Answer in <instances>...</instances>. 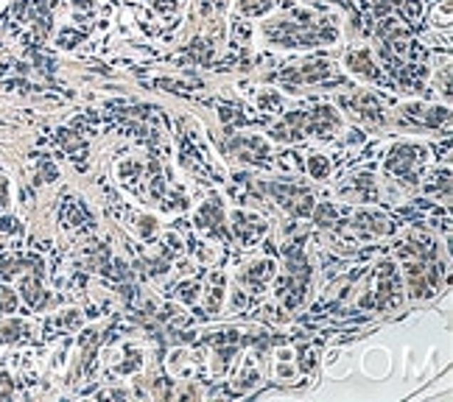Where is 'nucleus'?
Wrapping results in <instances>:
<instances>
[{"mask_svg": "<svg viewBox=\"0 0 453 402\" xmlns=\"http://www.w3.org/2000/svg\"><path fill=\"white\" fill-rule=\"evenodd\" d=\"M330 75V65L328 62H313V65H302L300 70H291L286 78H297V81H322Z\"/></svg>", "mask_w": 453, "mask_h": 402, "instance_id": "4", "label": "nucleus"}, {"mask_svg": "<svg viewBox=\"0 0 453 402\" xmlns=\"http://www.w3.org/2000/svg\"><path fill=\"white\" fill-rule=\"evenodd\" d=\"M347 65H350V70H355L358 75H367V78L375 75V62H373V53L367 48L364 51H353L347 56Z\"/></svg>", "mask_w": 453, "mask_h": 402, "instance_id": "3", "label": "nucleus"}, {"mask_svg": "<svg viewBox=\"0 0 453 402\" xmlns=\"http://www.w3.org/2000/svg\"><path fill=\"white\" fill-rule=\"evenodd\" d=\"M308 174H311L313 179H325V176L330 174V162H328L325 157H311V159H308Z\"/></svg>", "mask_w": 453, "mask_h": 402, "instance_id": "8", "label": "nucleus"}, {"mask_svg": "<svg viewBox=\"0 0 453 402\" xmlns=\"http://www.w3.org/2000/svg\"><path fill=\"white\" fill-rule=\"evenodd\" d=\"M196 296H199V285H196V282H185V285H182V288H179V299H182V302H196Z\"/></svg>", "mask_w": 453, "mask_h": 402, "instance_id": "14", "label": "nucleus"}, {"mask_svg": "<svg viewBox=\"0 0 453 402\" xmlns=\"http://www.w3.org/2000/svg\"><path fill=\"white\" fill-rule=\"evenodd\" d=\"M333 221H336V210H333L330 204H322L319 213H316V223H319V226H330Z\"/></svg>", "mask_w": 453, "mask_h": 402, "instance_id": "13", "label": "nucleus"}, {"mask_svg": "<svg viewBox=\"0 0 453 402\" xmlns=\"http://www.w3.org/2000/svg\"><path fill=\"white\" fill-rule=\"evenodd\" d=\"M400 14L409 20V23H417L422 17V3L420 0H400Z\"/></svg>", "mask_w": 453, "mask_h": 402, "instance_id": "10", "label": "nucleus"}, {"mask_svg": "<svg viewBox=\"0 0 453 402\" xmlns=\"http://www.w3.org/2000/svg\"><path fill=\"white\" fill-rule=\"evenodd\" d=\"M392 6H395V0H380V3L375 6V14H378V17H383V14H386Z\"/></svg>", "mask_w": 453, "mask_h": 402, "instance_id": "16", "label": "nucleus"}, {"mask_svg": "<svg viewBox=\"0 0 453 402\" xmlns=\"http://www.w3.org/2000/svg\"><path fill=\"white\" fill-rule=\"evenodd\" d=\"M353 104H355V110L364 112V115H370V117H378V112H380V107H378V98L373 95V92H358Z\"/></svg>", "mask_w": 453, "mask_h": 402, "instance_id": "6", "label": "nucleus"}, {"mask_svg": "<svg viewBox=\"0 0 453 402\" xmlns=\"http://www.w3.org/2000/svg\"><path fill=\"white\" fill-rule=\"evenodd\" d=\"M20 265H23V263H20L17 257H6V260H0V280H6V282H9L11 277H17V274H20Z\"/></svg>", "mask_w": 453, "mask_h": 402, "instance_id": "11", "label": "nucleus"}, {"mask_svg": "<svg viewBox=\"0 0 453 402\" xmlns=\"http://www.w3.org/2000/svg\"><path fill=\"white\" fill-rule=\"evenodd\" d=\"M266 229V223L258 216H246V213H235V235L244 243H252L255 238H261Z\"/></svg>", "mask_w": 453, "mask_h": 402, "instance_id": "2", "label": "nucleus"}, {"mask_svg": "<svg viewBox=\"0 0 453 402\" xmlns=\"http://www.w3.org/2000/svg\"><path fill=\"white\" fill-rule=\"evenodd\" d=\"M20 332H23V324H20V322H9V324H3V327H0V341L11 344V341H17V338H20Z\"/></svg>", "mask_w": 453, "mask_h": 402, "instance_id": "12", "label": "nucleus"}, {"mask_svg": "<svg viewBox=\"0 0 453 402\" xmlns=\"http://www.w3.org/2000/svg\"><path fill=\"white\" fill-rule=\"evenodd\" d=\"M17 302H20V299H17V293L11 291V288H6V285L0 288V313H3V316L14 313V310H17Z\"/></svg>", "mask_w": 453, "mask_h": 402, "instance_id": "9", "label": "nucleus"}, {"mask_svg": "<svg viewBox=\"0 0 453 402\" xmlns=\"http://www.w3.org/2000/svg\"><path fill=\"white\" fill-rule=\"evenodd\" d=\"M238 9L241 14H249V17H261L271 9V0H238Z\"/></svg>", "mask_w": 453, "mask_h": 402, "instance_id": "7", "label": "nucleus"}, {"mask_svg": "<svg viewBox=\"0 0 453 402\" xmlns=\"http://www.w3.org/2000/svg\"><path fill=\"white\" fill-rule=\"evenodd\" d=\"M9 207V184H6V179H0V213Z\"/></svg>", "mask_w": 453, "mask_h": 402, "instance_id": "15", "label": "nucleus"}, {"mask_svg": "<svg viewBox=\"0 0 453 402\" xmlns=\"http://www.w3.org/2000/svg\"><path fill=\"white\" fill-rule=\"evenodd\" d=\"M0 229H3V232H17V221H14V218H0Z\"/></svg>", "mask_w": 453, "mask_h": 402, "instance_id": "17", "label": "nucleus"}, {"mask_svg": "<svg viewBox=\"0 0 453 402\" xmlns=\"http://www.w3.org/2000/svg\"><path fill=\"white\" fill-rule=\"evenodd\" d=\"M20 296H23L31 307H42V305H45V299H48L45 291H42V285L37 282V277H26V280H23V285H20Z\"/></svg>", "mask_w": 453, "mask_h": 402, "instance_id": "5", "label": "nucleus"}, {"mask_svg": "<svg viewBox=\"0 0 453 402\" xmlns=\"http://www.w3.org/2000/svg\"><path fill=\"white\" fill-rule=\"evenodd\" d=\"M422 159V148L420 146H395L392 148V154H389V162H386V168L392 171V174H406L412 165H417Z\"/></svg>", "mask_w": 453, "mask_h": 402, "instance_id": "1", "label": "nucleus"}]
</instances>
